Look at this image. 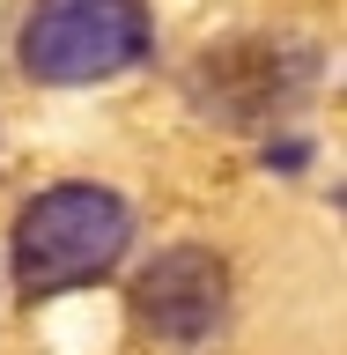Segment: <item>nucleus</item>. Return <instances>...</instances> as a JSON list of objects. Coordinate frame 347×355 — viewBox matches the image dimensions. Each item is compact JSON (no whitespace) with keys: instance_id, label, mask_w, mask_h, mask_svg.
Listing matches in <instances>:
<instances>
[{"instance_id":"7ed1b4c3","label":"nucleus","mask_w":347,"mask_h":355,"mask_svg":"<svg viewBox=\"0 0 347 355\" xmlns=\"http://www.w3.org/2000/svg\"><path fill=\"white\" fill-rule=\"evenodd\" d=\"M318 82V52L296 37H237L193 60V104L222 126H266L296 111Z\"/></svg>"},{"instance_id":"20e7f679","label":"nucleus","mask_w":347,"mask_h":355,"mask_svg":"<svg viewBox=\"0 0 347 355\" xmlns=\"http://www.w3.org/2000/svg\"><path fill=\"white\" fill-rule=\"evenodd\" d=\"M133 311L141 326L163 333V340H207L229 311V266L207 252V244H177V252H155L133 282Z\"/></svg>"},{"instance_id":"f03ea898","label":"nucleus","mask_w":347,"mask_h":355,"mask_svg":"<svg viewBox=\"0 0 347 355\" xmlns=\"http://www.w3.org/2000/svg\"><path fill=\"white\" fill-rule=\"evenodd\" d=\"M148 60V0H37L22 22V74L52 89L104 82Z\"/></svg>"},{"instance_id":"f257e3e1","label":"nucleus","mask_w":347,"mask_h":355,"mask_svg":"<svg viewBox=\"0 0 347 355\" xmlns=\"http://www.w3.org/2000/svg\"><path fill=\"white\" fill-rule=\"evenodd\" d=\"M133 215L111 185H52L15 215V282L30 296H60L118 266Z\"/></svg>"}]
</instances>
